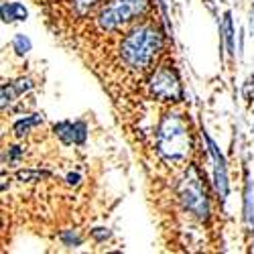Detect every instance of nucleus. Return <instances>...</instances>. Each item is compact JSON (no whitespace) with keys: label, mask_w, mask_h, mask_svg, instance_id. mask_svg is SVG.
<instances>
[{"label":"nucleus","mask_w":254,"mask_h":254,"mask_svg":"<svg viewBox=\"0 0 254 254\" xmlns=\"http://www.w3.org/2000/svg\"><path fill=\"white\" fill-rule=\"evenodd\" d=\"M165 47V33L155 23L136 25L132 31L124 35L120 43V57L126 67L134 71H142L151 67V63Z\"/></svg>","instance_id":"f257e3e1"},{"label":"nucleus","mask_w":254,"mask_h":254,"mask_svg":"<svg viewBox=\"0 0 254 254\" xmlns=\"http://www.w3.org/2000/svg\"><path fill=\"white\" fill-rule=\"evenodd\" d=\"M193 149L191 128L185 114L167 112L157 126V151L169 163H181Z\"/></svg>","instance_id":"f03ea898"},{"label":"nucleus","mask_w":254,"mask_h":254,"mask_svg":"<svg viewBox=\"0 0 254 254\" xmlns=\"http://www.w3.org/2000/svg\"><path fill=\"white\" fill-rule=\"evenodd\" d=\"M177 195H179L181 205L197 220L207 222L211 218V201H209V195L205 191L203 175L199 173V169L195 165L189 167L185 177L179 181Z\"/></svg>","instance_id":"7ed1b4c3"},{"label":"nucleus","mask_w":254,"mask_h":254,"mask_svg":"<svg viewBox=\"0 0 254 254\" xmlns=\"http://www.w3.org/2000/svg\"><path fill=\"white\" fill-rule=\"evenodd\" d=\"M149 12V0H108L96 16V25L104 33H114L130 20Z\"/></svg>","instance_id":"20e7f679"},{"label":"nucleus","mask_w":254,"mask_h":254,"mask_svg":"<svg viewBox=\"0 0 254 254\" xmlns=\"http://www.w3.org/2000/svg\"><path fill=\"white\" fill-rule=\"evenodd\" d=\"M149 92L161 102H183V83L173 65H159L149 79Z\"/></svg>","instance_id":"39448f33"},{"label":"nucleus","mask_w":254,"mask_h":254,"mask_svg":"<svg viewBox=\"0 0 254 254\" xmlns=\"http://www.w3.org/2000/svg\"><path fill=\"white\" fill-rule=\"evenodd\" d=\"M201 136L205 140V151L214 163V189H216V195L222 203H226L228 195H230V177H228V161L224 157V153L220 151L218 142L209 136V132L205 128H201Z\"/></svg>","instance_id":"423d86ee"},{"label":"nucleus","mask_w":254,"mask_h":254,"mask_svg":"<svg viewBox=\"0 0 254 254\" xmlns=\"http://www.w3.org/2000/svg\"><path fill=\"white\" fill-rule=\"evenodd\" d=\"M35 88V81L31 77H18V79H10L4 81L2 88H0V98H2V110H6L12 102H16V98H20L23 94L31 92Z\"/></svg>","instance_id":"0eeeda50"},{"label":"nucleus","mask_w":254,"mask_h":254,"mask_svg":"<svg viewBox=\"0 0 254 254\" xmlns=\"http://www.w3.org/2000/svg\"><path fill=\"white\" fill-rule=\"evenodd\" d=\"M228 53V57H236V29H234V18H232V10L224 12V18L220 23V51Z\"/></svg>","instance_id":"6e6552de"},{"label":"nucleus","mask_w":254,"mask_h":254,"mask_svg":"<svg viewBox=\"0 0 254 254\" xmlns=\"http://www.w3.org/2000/svg\"><path fill=\"white\" fill-rule=\"evenodd\" d=\"M242 216L250 232H254V185L248 173V167H244V189H242Z\"/></svg>","instance_id":"1a4fd4ad"},{"label":"nucleus","mask_w":254,"mask_h":254,"mask_svg":"<svg viewBox=\"0 0 254 254\" xmlns=\"http://www.w3.org/2000/svg\"><path fill=\"white\" fill-rule=\"evenodd\" d=\"M0 14H2V23L4 25H10V23H23V20H27L29 16V10L23 2H2L0 4Z\"/></svg>","instance_id":"9d476101"},{"label":"nucleus","mask_w":254,"mask_h":254,"mask_svg":"<svg viewBox=\"0 0 254 254\" xmlns=\"http://www.w3.org/2000/svg\"><path fill=\"white\" fill-rule=\"evenodd\" d=\"M43 122H45V116H43V114H29V116H23V118L14 120L12 132H14L16 138H23V136H27L33 128H37V126L43 124Z\"/></svg>","instance_id":"9b49d317"},{"label":"nucleus","mask_w":254,"mask_h":254,"mask_svg":"<svg viewBox=\"0 0 254 254\" xmlns=\"http://www.w3.org/2000/svg\"><path fill=\"white\" fill-rule=\"evenodd\" d=\"M53 132L63 144H75L77 142V128L75 120H61L53 124Z\"/></svg>","instance_id":"f8f14e48"},{"label":"nucleus","mask_w":254,"mask_h":254,"mask_svg":"<svg viewBox=\"0 0 254 254\" xmlns=\"http://www.w3.org/2000/svg\"><path fill=\"white\" fill-rule=\"evenodd\" d=\"M49 171H41V169H18L14 173V179L25 183V181H41V179H49Z\"/></svg>","instance_id":"ddd939ff"},{"label":"nucleus","mask_w":254,"mask_h":254,"mask_svg":"<svg viewBox=\"0 0 254 254\" xmlns=\"http://www.w3.org/2000/svg\"><path fill=\"white\" fill-rule=\"evenodd\" d=\"M59 242L67 248H79L83 244V236L79 234V230H63L59 234Z\"/></svg>","instance_id":"4468645a"},{"label":"nucleus","mask_w":254,"mask_h":254,"mask_svg":"<svg viewBox=\"0 0 254 254\" xmlns=\"http://www.w3.org/2000/svg\"><path fill=\"white\" fill-rule=\"evenodd\" d=\"M12 51L16 53V55H27L31 49H33V43H31V39L27 37V35H20V33H16L14 37H12Z\"/></svg>","instance_id":"2eb2a0df"},{"label":"nucleus","mask_w":254,"mask_h":254,"mask_svg":"<svg viewBox=\"0 0 254 254\" xmlns=\"http://www.w3.org/2000/svg\"><path fill=\"white\" fill-rule=\"evenodd\" d=\"M23 157H25V146H20V144H10L4 151V163L6 165H16Z\"/></svg>","instance_id":"dca6fc26"},{"label":"nucleus","mask_w":254,"mask_h":254,"mask_svg":"<svg viewBox=\"0 0 254 254\" xmlns=\"http://www.w3.org/2000/svg\"><path fill=\"white\" fill-rule=\"evenodd\" d=\"M90 236H92L98 244H102V242H106V240L112 238V230H110V228H104V226H98V228H92V230H90Z\"/></svg>","instance_id":"f3484780"},{"label":"nucleus","mask_w":254,"mask_h":254,"mask_svg":"<svg viewBox=\"0 0 254 254\" xmlns=\"http://www.w3.org/2000/svg\"><path fill=\"white\" fill-rule=\"evenodd\" d=\"M96 4H98V0H71V6H73L75 14H86Z\"/></svg>","instance_id":"a211bd4d"},{"label":"nucleus","mask_w":254,"mask_h":254,"mask_svg":"<svg viewBox=\"0 0 254 254\" xmlns=\"http://www.w3.org/2000/svg\"><path fill=\"white\" fill-rule=\"evenodd\" d=\"M242 96H244L246 102H252L254 100V75H250L246 79V83L242 86Z\"/></svg>","instance_id":"6ab92c4d"},{"label":"nucleus","mask_w":254,"mask_h":254,"mask_svg":"<svg viewBox=\"0 0 254 254\" xmlns=\"http://www.w3.org/2000/svg\"><path fill=\"white\" fill-rule=\"evenodd\" d=\"M157 6H159V10H161V14H163V20H165V25L173 31V25H171V18H169V8H167V2L165 0H157Z\"/></svg>","instance_id":"aec40b11"},{"label":"nucleus","mask_w":254,"mask_h":254,"mask_svg":"<svg viewBox=\"0 0 254 254\" xmlns=\"http://www.w3.org/2000/svg\"><path fill=\"white\" fill-rule=\"evenodd\" d=\"M79 181H81V175H79V173H69V175L65 177V183H67V185H71V187L79 185Z\"/></svg>","instance_id":"412c9836"},{"label":"nucleus","mask_w":254,"mask_h":254,"mask_svg":"<svg viewBox=\"0 0 254 254\" xmlns=\"http://www.w3.org/2000/svg\"><path fill=\"white\" fill-rule=\"evenodd\" d=\"M250 29H252V35H254V6L250 10Z\"/></svg>","instance_id":"4be33fe9"},{"label":"nucleus","mask_w":254,"mask_h":254,"mask_svg":"<svg viewBox=\"0 0 254 254\" xmlns=\"http://www.w3.org/2000/svg\"><path fill=\"white\" fill-rule=\"evenodd\" d=\"M252 136H254V124H252Z\"/></svg>","instance_id":"5701e85b"}]
</instances>
